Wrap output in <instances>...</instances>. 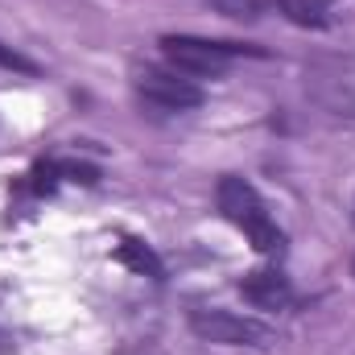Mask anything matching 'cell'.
Instances as JSON below:
<instances>
[{
  "label": "cell",
  "mask_w": 355,
  "mask_h": 355,
  "mask_svg": "<svg viewBox=\"0 0 355 355\" xmlns=\"http://www.w3.org/2000/svg\"><path fill=\"white\" fill-rule=\"evenodd\" d=\"M215 202H219L223 219H227V223H236V227L252 240V248H257V252L277 257V252L285 248V232L272 223L265 198L257 194V186H252V182L232 178V174L219 178V186H215Z\"/></svg>",
  "instance_id": "6da1fadb"
},
{
  "label": "cell",
  "mask_w": 355,
  "mask_h": 355,
  "mask_svg": "<svg viewBox=\"0 0 355 355\" xmlns=\"http://www.w3.org/2000/svg\"><path fill=\"white\" fill-rule=\"evenodd\" d=\"M162 54L170 58L178 75H194V79H219L232 58H265V50L257 46H236V42H207V37H190V33H166L162 37Z\"/></svg>",
  "instance_id": "7a4b0ae2"
},
{
  "label": "cell",
  "mask_w": 355,
  "mask_h": 355,
  "mask_svg": "<svg viewBox=\"0 0 355 355\" xmlns=\"http://www.w3.org/2000/svg\"><path fill=\"white\" fill-rule=\"evenodd\" d=\"M306 95L339 120H355V54H318L306 62Z\"/></svg>",
  "instance_id": "3957f363"
},
{
  "label": "cell",
  "mask_w": 355,
  "mask_h": 355,
  "mask_svg": "<svg viewBox=\"0 0 355 355\" xmlns=\"http://www.w3.org/2000/svg\"><path fill=\"white\" fill-rule=\"evenodd\" d=\"M190 331L202 343H219V347H261L268 339L265 322L232 310H190Z\"/></svg>",
  "instance_id": "277c9868"
},
{
  "label": "cell",
  "mask_w": 355,
  "mask_h": 355,
  "mask_svg": "<svg viewBox=\"0 0 355 355\" xmlns=\"http://www.w3.org/2000/svg\"><path fill=\"white\" fill-rule=\"evenodd\" d=\"M137 91L153 107H166V112H190V107H198L207 99L198 83L182 79L178 71H162V67H141L137 71Z\"/></svg>",
  "instance_id": "5b68a950"
},
{
  "label": "cell",
  "mask_w": 355,
  "mask_h": 355,
  "mask_svg": "<svg viewBox=\"0 0 355 355\" xmlns=\"http://www.w3.org/2000/svg\"><path fill=\"white\" fill-rule=\"evenodd\" d=\"M240 293L244 302H252L257 310H285L293 302V289H289V277L272 272V268H261V272H248L240 281Z\"/></svg>",
  "instance_id": "8992f818"
},
{
  "label": "cell",
  "mask_w": 355,
  "mask_h": 355,
  "mask_svg": "<svg viewBox=\"0 0 355 355\" xmlns=\"http://www.w3.org/2000/svg\"><path fill=\"white\" fill-rule=\"evenodd\" d=\"M268 8H277L285 21L302 25V29H327L331 25V8L339 0H265Z\"/></svg>",
  "instance_id": "52a82bcc"
},
{
  "label": "cell",
  "mask_w": 355,
  "mask_h": 355,
  "mask_svg": "<svg viewBox=\"0 0 355 355\" xmlns=\"http://www.w3.org/2000/svg\"><path fill=\"white\" fill-rule=\"evenodd\" d=\"M116 257H120V265L137 268V272H145V277H153V281H162V277H166V265L157 261V252H153V248H145L141 240H120Z\"/></svg>",
  "instance_id": "ba28073f"
},
{
  "label": "cell",
  "mask_w": 355,
  "mask_h": 355,
  "mask_svg": "<svg viewBox=\"0 0 355 355\" xmlns=\"http://www.w3.org/2000/svg\"><path fill=\"white\" fill-rule=\"evenodd\" d=\"M211 4H215L223 17H236V21H257L268 8L265 0H211Z\"/></svg>",
  "instance_id": "9c48e42d"
},
{
  "label": "cell",
  "mask_w": 355,
  "mask_h": 355,
  "mask_svg": "<svg viewBox=\"0 0 355 355\" xmlns=\"http://www.w3.org/2000/svg\"><path fill=\"white\" fill-rule=\"evenodd\" d=\"M0 71H17V75H29V79L42 75V67H37L33 58H25L21 50H12V46H4V42H0Z\"/></svg>",
  "instance_id": "30bf717a"
},
{
  "label": "cell",
  "mask_w": 355,
  "mask_h": 355,
  "mask_svg": "<svg viewBox=\"0 0 355 355\" xmlns=\"http://www.w3.org/2000/svg\"><path fill=\"white\" fill-rule=\"evenodd\" d=\"M352 268H355V265H352Z\"/></svg>",
  "instance_id": "8fae6325"
}]
</instances>
